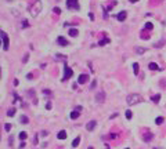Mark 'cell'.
Masks as SVG:
<instances>
[{"label":"cell","instance_id":"cell-1","mask_svg":"<svg viewBox=\"0 0 166 149\" xmlns=\"http://www.w3.org/2000/svg\"><path fill=\"white\" fill-rule=\"evenodd\" d=\"M29 11H31V15L33 18H36L37 15H39V13L42 11V1L40 0H36V1H33V4H32L31 7H29Z\"/></svg>","mask_w":166,"mask_h":149},{"label":"cell","instance_id":"cell-2","mask_svg":"<svg viewBox=\"0 0 166 149\" xmlns=\"http://www.w3.org/2000/svg\"><path fill=\"white\" fill-rule=\"evenodd\" d=\"M141 101V95H138V94H130V95H127L126 98V102L127 105H136L137 102H140Z\"/></svg>","mask_w":166,"mask_h":149},{"label":"cell","instance_id":"cell-3","mask_svg":"<svg viewBox=\"0 0 166 149\" xmlns=\"http://www.w3.org/2000/svg\"><path fill=\"white\" fill-rule=\"evenodd\" d=\"M0 36H1V43H3V50H8V36L4 31L0 32Z\"/></svg>","mask_w":166,"mask_h":149},{"label":"cell","instance_id":"cell-4","mask_svg":"<svg viewBox=\"0 0 166 149\" xmlns=\"http://www.w3.org/2000/svg\"><path fill=\"white\" fill-rule=\"evenodd\" d=\"M67 7L71 8V10H79L78 0H67Z\"/></svg>","mask_w":166,"mask_h":149},{"label":"cell","instance_id":"cell-5","mask_svg":"<svg viewBox=\"0 0 166 149\" xmlns=\"http://www.w3.org/2000/svg\"><path fill=\"white\" fill-rule=\"evenodd\" d=\"M74 75V72H72V69L69 68V66H64V76H62V80H68L69 77Z\"/></svg>","mask_w":166,"mask_h":149},{"label":"cell","instance_id":"cell-6","mask_svg":"<svg viewBox=\"0 0 166 149\" xmlns=\"http://www.w3.org/2000/svg\"><path fill=\"white\" fill-rule=\"evenodd\" d=\"M104 99H105V93H104V91H100V93L95 94V101H97L98 104H103Z\"/></svg>","mask_w":166,"mask_h":149},{"label":"cell","instance_id":"cell-7","mask_svg":"<svg viewBox=\"0 0 166 149\" xmlns=\"http://www.w3.org/2000/svg\"><path fill=\"white\" fill-rule=\"evenodd\" d=\"M87 80H89V75H80V76L78 77V83L79 84H85Z\"/></svg>","mask_w":166,"mask_h":149},{"label":"cell","instance_id":"cell-8","mask_svg":"<svg viewBox=\"0 0 166 149\" xmlns=\"http://www.w3.org/2000/svg\"><path fill=\"white\" fill-rule=\"evenodd\" d=\"M57 43L60 46H62V47H65V46H68V40L65 37H62V36H60V37L57 39Z\"/></svg>","mask_w":166,"mask_h":149},{"label":"cell","instance_id":"cell-9","mask_svg":"<svg viewBox=\"0 0 166 149\" xmlns=\"http://www.w3.org/2000/svg\"><path fill=\"white\" fill-rule=\"evenodd\" d=\"M95 124H97V121H95V120H90L87 124H86V128H87L89 131H92V130H94Z\"/></svg>","mask_w":166,"mask_h":149},{"label":"cell","instance_id":"cell-10","mask_svg":"<svg viewBox=\"0 0 166 149\" xmlns=\"http://www.w3.org/2000/svg\"><path fill=\"white\" fill-rule=\"evenodd\" d=\"M116 18H118V21H125L126 19V11H120L116 15Z\"/></svg>","mask_w":166,"mask_h":149},{"label":"cell","instance_id":"cell-11","mask_svg":"<svg viewBox=\"0 0 166 149\" xmlns=\"http://www.w3.org/2000/svg\"><path fill=\"white\" fill-rule=\"evenodd\" d=\"M57 137H58V139H65L67 138V132L62 130V131H60L58 134H57Z\"/></svg>","mask_w":166,"mask_h":149},{"label":"cell","instance_id":"cell-12","mask_svg":"<svg viewBox=\"0 0 166 149\" xmlns=\"http://www.w3.org/2000/svg\"><path fill=\"white\" fill-rule=\"evenodd\" d=\"M79 115H80V111H74V112H71V119H78Z\"/></svg>","mask_w":166,"mask_h":149},{"label":"cell","instance_id":"cell-13","mask_svg":"<svg viewBox=\"0 0 166 149\" xmlns=\"http://www.w3.org/2000/svg\"><path fill=\"white\" fill-rule=\"evenodd\" d=\"M148 68H149V69H151V70H156V69H159V66L156 65L155 62H151V64H149V65H148Z\"/></svg>","mask_w":166,"mask_h":149},{"label":"cell","instance_id":"cell-14","mask_svg":"<svg viewBox=\"0 0 166 149\" xmlns=\"http://www.w3.org/2000/svg\"><path fill=\"white\" fill-rule=\"evenodd\" d=\"M143 139H144L145 142H147V141H151V139H152V134H151V132H148V134H144Z\"/></svg>","mask_w":166,"mask_h":149},{"label":"cell","instance_id":"cell-15","mask_svg":"<svg viewBox=\"0 0 166 149\" xmlns=\"http://www.w3.org/2000/svg\"><path fill=\"white\" fill-rule=\"evenodd\" d=\"M79 142H80V137H76V138L74 139V142H72V146H74V148H76V146L79 145Z\"/></svg>","mask_w":166,"mask_h":149},{"label":"cell","instance_id":"cell-16","mask_svg":"<svg viewBox=\"0 0 166 149\" xmlns=\"http://www.w3.org/2000/svg\"><path fill=\"white\" fill-rule=\"evenodd\" d=\"M19 120H21V123H22V124H26V123H28V121H29V119L26 117L25 115H22L21 117H19Z\"/></svg>","mask_w":166,"mask_h":149},{"label":"cell","instance_id":"cell-17","mask_svg":"<svg viewBox=\"0 0 166 149\" xmlns=\"http://www.w3.org/2000/svg\"><path fill=\"white\" fill-rule=\"evenodd\" d=\"M145 51H147V49H144V47H137V49H136V52H137V54H144Z\"/></svg>","mask_w":166,"mask_h":149},{"label":"cell","instance_id":"cell-18","mask_svg":"<svg viewBox=\"0 0 166 149\" xmlns=\"http://www.w3.org/2000/svg\"><path fill=\"white\" fill-rule=\"evenodd\" d=\"M78 33H79V32L76 31V29H71V31H69V35H71L72 37H76V36H78Z\"/></svg>","mask_w":166,"mask_h":149},{"label":"cell","instance_id":"cell-19","mask_svg":"<svg viewBox=\"0 0 166 149\" xmlns=\"http://www.w3.org/2000/svg\"><path fill=\"white\" fill-rule=\"evenodd\" d=\"M151 99L154 101V102H159V101H161V94H156V95H154Z\"/></svg>","mask_w":166,"mask_h":149},{"label":"cell","instance_id":"cell-20","mask_svg":"<svg viewBox=\"0 0 166 149\" xmlns=\"http://www.w3.org/2000/svg\"><path fill=\"white\" fill-rule=\"evenodd\" d=\"M26 137H28V135H26V132H25V131H21V132H19V139H21V141H24Z\"/></svg>","mask_w":166,"mask_h":149},{"label":"cell","instance_id":"cell-21","mask_svg":"<svg viewBox=\"0 0 166 149\" xmlns=\"http://www.w3.org/2000/svg\"><path fill=\"white\" fill-rule=\"evenodd\" d=\"M107 43H110V39H103V40H100L98 46H104V44H107Z\"/></svg>","mask_w":166,"mask_h":149},{"label":"cell","instance_id":"cell-22","mask_svg":"<svg viewBox=\"0 0 166 149\" xmlns=\"http://www.w3.org/2000/svg\"><path fill=\"white\" fill-rule=\"evenodd\" d=\"M155 123H156V124H162V123H163V117H162V116L156 117V119H155Z\"/></svg>","mask_w":166,"mask_h":149},{"label":"cell","instance_id":"cell-23","mask_svg":"<svg viewBox=\"0 0 166 149\" xmlns=\"http://www.w3.org/2000/svg\"><path fill=\"white\" fill-rule=\"evenodd\" d=\"M133 69H134V75H137V73H138V69H140V68H138V64H137V62L133 64Z\"/></svg>","mask_w":166,"mask_h":149},{"label":"cell","instance_id":"cell-24","mask_svg":"<svg viewBox=\"0 0 166 149\" xmlns=\"http://www.w3.org/2000/svg\"><path fill=\"white\" fill-rule=\"evenodd\" d=\"M14 113H15V109H8V112H7V115L10 116V117L11 116H14Z\"/></svg>","mask_w":166,"mask_h":149},{"label":"cell","instance_id":"cell-25","mask_svg":"<svg viewBox=\"0 0 166 149\" xmlns=\"http://www.w3.org/2000/svg\"><path fill=\"white\" fill-rule=\"evenodd\" d=\"M163 43H165V39H162L161 42H158V43H156V44H155V47H162V46H163Z\"/></svg>","mask_w":166,"mask_h":149},{"label":"cell","instance_id":"cell-26","mask_svg":"<svg viewBox=\"0 0 166 149\" xmlns=\"http://www.w3.org/2000/svg\"><path fill=\"white\" fill-rule=\"evenodd\" d=\"M54 14H61V8H58V7H54Z\"/></svg>","mask_w":166,"mask_h":149},{"label":"cell","instance_id":"cell-27","mask_svg":"<svg viewBox=\"0 0 166 149\" xmlns=\"http://www.w3.org/2000/svg\"><path fill=\"white\" fill-rule=\"evenodd\" d=\"M152 28H154V26H152L151 22H147V24H145V29H152Z\"/></svg>","mask_w":166,"mask_h":149},{"label":"cell","instance_id":"cell-28","mask_svg":"<svg viewBox=\"0 0 166 149\" xmlns=\"http://www.w3.org/2000/svg\"><path fill=\"white\" fill-rule=\"evenodd\" d=\"M4 128H6V131H10V130H11V124H8V123H7V124L4 126Z\"/></svg>","mask_w":166,"mask_h":149},{"label":"cell","instance_id":"cell-29","mask_svg":"<svg viewBox=\"0 0 166 149\" xmlns=\"http://www.w3.org/2000/svg\"><path fill=\"white\" fill-rule=\"evenodd\" d=\"M126 117L127 119H131V112L130 111H126Z\"/></svg>","mask_w":166,"mask_h":149},{"label":"cell","instance_id":"cell-30","mask_svg":"<svg viewBox=\"0 0 166 149\" xmlns=\"http://www.w3.org/2000/svg\"><path fill=\"white\" fill-rule=\"evenodd\" d=\"M95 86H97V82H95V80H94V82H93V83H92V86H90V88H92V90H93V88H94Z\"/></svg>","mask_w":166,"mask_h":149},{"label":"cell","instance_id":"cell-31","mask_svg":"<svg viewBox=\"0 0 166 149\" xmlns=\"http://www.w3.org/2000/svg\"><path fill=\"white\" fill-rule=\"evenodd\" d=\"M46 109H51V102H47L46 104Z\"/></svg>","mask_w":166,"mask_h":149},{"label":"cell","instance_id":"cell-32","mask_svg":"<svg viewBox=\"0 0 166 149\" xmlns=\"http://www.w3.org/2000/svg\"><path fill=\"white\" fill-rule=\"evenodd\" d=\"M43 94H46V95L49 94V95H50V94H51V91H50V90H44V91H43Z\"/></svg>","mask_w":166,"mask_h":149},{"label":"cell","instance_id":"cell-33","mask_svg":"<svg viewBox=\"0 0 166 149\" xmlns=\"http://www.w3.org/2000/svg\"><path fill=\"white\" fill-rule=\"evenodd\" d=\"M28 58H29V55H28V54H26V55L24 57V59H22V61H24V62H26V61H28Z\"/></svg>","mask_w":166,"mask_h":149},{"label":"cell","instance_id":"cell-34","mask_svg":"<svg viewBox=\"0 0 166 149\" xmlns=\"http://www.w3.org/2000/svg\"><path fill=\"white\" fill-rule=\"evenodd\" d=\"M28 25H29V24H28V21H24V24H22V26H24V28H25V26H28Z\"/></svg>","mask_w":166,"mask_h":149},{"label":"cell","instance_id":"cell-35","mask_svg":"<svg viewBox=\"0 0 166 149\" xmlns=\"http://www.w3.org/2000/svg\"><path fill=\"white\" fill-rule=\"evenodd\" d=\"M131 3H136V1H138V0H130Z\"/></svg>","mask_w":166,"mask_h":149},{"label":"cell","instance_id":"cell-36","mask_svg":"<svg viewBox=\"0 0 166 149\" xmlns=\"http://www.w3.org/2000/svg\"><path fill=\"white\" fill-rule=\"evenodd\" d=\"M126 149H127V148H126Z\"/></svg>","mask_w":166,"mask_h":149}]
</instances>
